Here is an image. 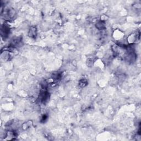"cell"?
Wrapping results in <instances>:
<instances>
[{"label": "cell", "mask_w": 141, "mask_h": 141, "mask_svg": "<svg viewBox=\"0 0 141 141\" xmlns=\"http://www.w3.org/2000/svg\"><path fill=\"white\" fill-rule=\"evenodd\" d=\"M48 119V116L46 114H44L43 115V116L41 117V123H45L46 120L47 119Z\"/></svg>", "instance_id": "8992f818"}, {"label": "cell", "mask_w": 141, "mask_h": 141, "mask_svg": "<svg viewBox=\"0 0 141 141\" xmlns=\"http://www.w3.org/2000/svg\"><path fill=\"white\" fill-rule=\"evenodd\" d=\"M95 25L96 27L99 30H103L105 29V23L103 21H99Z\"/></svg>", "instance_id": "277c9868"}, {"label": "cell", "mask_w": 141, "mask_h": 141, "mask_svg": "<svg viewBox=\"0 0 141 141\" xmlns=\"http://www.w3.org/2000/svg\"><path fill=\"white\" fill-rule=\"evenodd\" d=\"M28 35L32 39H35L37 35V29L36 27H32L30 28L29 30V33H28Z\"/></svg>", "instance_id": "3957f363"}, {"label": "cell", "mask_w": 141, "mask_h": 141, "mask_svg": "<svg viewBox=\"0 0 141 141\" xmlns=\"http://www.w3.org/2000/svg\"><path fill=\"white\" fill-rule=\"evenodd\" d=\"M79 86L80 87H84L87 86V82L86 79H81V81H79Z\"/></svg>", "instance_id": "5b68a950"}, {"label": "cell", "mask_w": 141, "mask_h": 141, "mask_svg": "<svg viewBox=\"0 0 141 141\" xmlns=\"http://www.w3.org/2000/svg\"><path fill=\"white\" fill-rule=\"evenodd\" d=\"M10 32L9 28L7 24H4L1 28V36L4 39H6L8 37Z\"/></svg>", "instance_id": "7a4b0ae2"}, {"label": "cell", "mask_w": 141, "mask_h": 141, "mask_svg": "<svg viewBox=\"0 0 141 141\" xmlns=\"http://www.w3.org/2000/svg\"><path fill=\"white\" fill-rule=\"evenodd\" d=\"M49 97H50V94L46 90V89H43V90H41L40 93L39 94L38 99L39 102L41 103L42 104H45L48 103L49 99Z\"/></svg>", "instance_id": "6da1fadb"}]
</instances>
